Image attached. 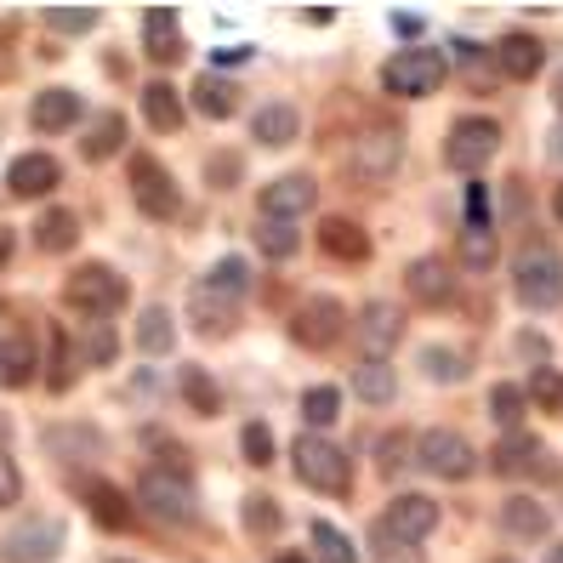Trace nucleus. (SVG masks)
<instances>
[{
    "instance_id": "nucleus-20",
    "label": "nucleus",
    "mask_w": 563,
    "mask_h": 563,
    "mask_svg": "<svg viewBox=\"0 0 563 563\" xmlns=\"http://www.w3.org/2000/svg\"><path fill=\"white\" fill-rule=\"evenodd\" d=\"M541 63H547V46H541L536 35H507V41H495V69H501L507 80H536Z\"/></svg>"
},
{
    "instance_id": "nucleus-27",
    "label": "nucleus",
    "mask_w": 563,
    "mask_h": 563,
    "mask_svg": "<svg viewBox=\"0 0 563 563\" xmlns=\"http://www.w3.org/2000/svg\"><path fill=\"white\" fill-rule=\"evenodd\" d=\"M143 120H148L154 131H177V125H183V97H177L172 80H148V86H143Z\"/></svg>"
},
{
    "instance_id": "nucleus-24",
    "label": "nucleus",
    "mask_w": 563,
    "mask_h": 563,
    "mask_svg": "<svg viewBox=\"0 0 563 563\" xmlns=\"http://www.w3.org/2000/svg\"><path fill=\"white\" fill-rule=\"evenodd\" d=\"M80 495H86V512L103 523V529H131V501H125L114 484L91 478V484H80Z\"/></svg>"
},
{
    "instance_id": "nucleus-41",
    "label": "nucleus",
    "mask_w": 563,
    "mask_h": 563,
    "mask_svg": "<svg viewBox=\"0 0 563 563\" xmlns=\"http://www.w3.org/2000/svg\"><path fill=\"white\" fill-rule=\"evenodd\" d=\"M114 353H120V342H114L109 319H91L80 336V364H114Z\"/></svg>"
},
{
    "instance_id": "nucleus-28",
    "label": "nucleus",
    "mask_w": 563,
    "mask_h": 563,
    "mask_svg": "<svg viewBox=\"0 0 563 563\" xmlns=\"http://www.w3.org/2000/svg\"><path fill=\"white\" fill-rule=\"evenodd\" d=\"M75 245H80V217L75 211H46L35 222V251L63 256V251H75Z\"/></svg>"
},
{
    "instance_id": "nucleus-59",
    "label": "nucleus",
    "mask_w": 563,
    "mask_h": 563,
    "mask_svg": "<svg viewBox=\"0 0 563 563\" xmlns=\"http://www.w3.org/2000/svg\"><path fill=\"white\" fill-rule=\"evenodd\" d=\"M495 563H518V558H495Z\"/></svg>"
},
{
    "instance_id": "nucleus-1",
    "label": "nucleus",
    "mask_w": 563,
    "mask_h": 563,
    "mask_svg": "<svg viewBox=\"0 0 563 563\" xmlns=\"http://www.w3.org/2000/svg\"><path fill=\"white\" fill-rule=\"evenodd\" d=\"M245 290H251V268H245L240 256H222L217 268L200 274V279H194V290H188V319H194V330H200V336H228V330H234V319H240Z\"/></svg>"
},
{
    "instance_id": "nucleus-42",
    "label": "nucleus",
    "mask_w": 563,
    "mask_h": 563,
    "mask_svg": "<svg viewBox=\"0 0 563 563\" xmlns=\"http://www.w3.org/2000/svg\"><path fill=\"white\" fill-rule=\"evenodd\" d=\"M489 416L507 427V433H518V421H523V387H512V382H495L489 387Z\"/></svg>"
},
{
    "instance_id": "nucleus-16",
    "label": "nucleus",
    "mask_w": 563,
    "mask_h": 563,
    "mask_svg": "<svg viewBox=\"0 0 563 563\" xmlns=\"http://www.w3.org/2000/svg\"><path fill=\"white\" fill-rule=\"evenodd\" d=\"M63 183V165L52 154H18L12 172H7V188L18 194V200H41V194H52Z\"/></svg>"
},
{
    "instance_id": "nucleus-54",
    "label": "nucleus",
    "mask_w": 563,
    "mask_h": 563,
    "mask_svg": "<svg viewBox=\"0 0 563 563\" xmlns=\"http://www.w3.org/2000/svg\"><path fill=\"white\" fill-rule=\"evenodd\" d=\"M552 103L563 109V69H558V80H552Z\"/></svg>"
},
{
    "instance_id": "nucleus-47",
    "label": "nucleus",
    "mask_w": 563,
    "mask_h": 563,
    "mask_svg": "<svg viewBox=\"0 0 563 563\" xmlns=\"http://www.w3.org/2000/svg\"><path fill=\"white\" fill-rule=\"evenodd\" d=\"M529 399H536L541 410H558V405H563V376L552 371V364H541V371H536V382H529Z\"/></svg>"
},
{
    "instance_id": "nucleus-19",
    "label": "nucleus",
    "mask_w": 563,
    "mask_h": 563,
    "mask_svg": "<svg viewBox=\"0 0 563 563\" xmlns=\"http://www.w3.org/2000/svg\"><path fill=\"white\" fill-rule=\"evenodd\" d=\"M405 285H410V296H416L421 308H444L450 296H455V274H450V262H439V256L410 262V268H405Z\"/></svg>"
},
{
    "instance_id": "nucleus-12",
    "label": "nucleus",
    "mask_w": 563,
    "mask_h": 563,
    "mask_svg": "<svg viewBox=\"0 0 563 563\" xmlns=\"http://www.w3.org/2000/svg\"><path fill=\"white\" fill-rule=\"evenodd\" d=\"M489 467L501 478H547L552 461H547V444L536 433H501V444L489 450Z\"/></svg>"
},
{
    "instance_id": "nucleus-56",
    "label": "nucleus",
    "mask_w": 563,
    "mask_h": 563,
    "mask_svg": "<svg viewBox=\"0 0 563 563\" xmlns=\"http://www.w3.org/2000/svg\"><path fill=\"white\" fill-rule=\"evenodd\" d=\"M547 563H563V541H558V547H552V552H547Z\"/></svg>"
},
{
    "instance_id": "nucleus-32",
    "label": "nucleus",
    "mask_w": 563,
    "mask_h": 563,
    "mask_svg": "<svg viewBox=\"0 0 563 563\" xmlns=\"http://www.w3.org/2000/svg\"><path fill=\"white\" fill-rule=\"evenodd\" d=\"M137 347L148 353V358H165L177 347V319L165 313V308H143V319H137Z\"/></svg>"
},
{
    "instance_id": "nucleus-49",
    "label": "nucleus",
    "mask_w": 563,
    "mask_h": 563,
    "mask_svg": "<svg viewBox=\"0 0 563 563\" xmlns=\"http://www.w3.org/2000/svg\"><path fill=\"white\" fill-rule=\"evenodd\" d=\"M18 495H23V473H18V461H12V455H0V512H7Z\"/></svg>"
},
{
    "instance_id": "nucleus-51",
    "label": "nucleus",
    "mask_w": 563,
    "mask_h": 563,
    "mask_svg": "<svg viewBox=\"0 0 563 563\" xmlns=\"http://www.w3.org/2000/svg\"><path fill=\"white\" fill-rule=\"evenodd\" d=\"M393 29H399V35H421V18H410V12H399V18H393Z\"/></svg>"
},
{
    "instance_id": "nucleus-4",
    "label": "nucleus",
    "mask_w": 563,
    "mask_h": 563,
    "mask_svg": "<svg viewBox=\"0 0 563 563\" xmlns=\"http://www.w3.org/2000/svg\"><path fill=\"white\" fill-rule=\"evenodd\" d=\"M382 86L393 97H433L444 86V57L433 46H405L382 63Z\"/></svg>"
},
{
    "instance_id": "nucleus-22",
    "label": "nucleus",
    "mask_w": 563,
    "mask_h": 563,
    "mask_svg": "<svg viewBox=\"0 0 563 563\" xmlns=\"http://www.w3.org/2000/svg\"><path fill=\"white\" fill-rule=\"evenodd\" d=\"M41 444L57 461H97V455H103V433H97V427H46Z\"/></svg>"
},
{
    "instance_id": "nucleus-10",
    "label": "nucleus",
    "mask_w": 563,
    "mask_h": 563,
    "mask_svg": "<svg viewBox=\"0 0 563 563\" xmlns=\"http://www.w3.org/2000/svg\"><path fill=\"white\" fill-rule=\"evenodd\" d=\"M399 159H405V131H393V125L364 131L358 148H353V177H364V183H387L393 172H399Z\"/></svg>"
},
{
    "instance_id": "nucleus-58",
    "label": "nucleus",
    "mask_w": 563,
    "mask_h": 563,
    "mask_svg": "<svg viewBox=\"0 0 563 563\" xmlns=\"http://www.w3.org/2000/svg\"><path fill=\"white\" fill-rule=\"evenodd\" d=\"M274 563H308V558H296V552H285V558H274Z\"/></svg>"
},
{
    "instance_id": "nucleus-15",
    "label": "nucleus",
    "mask_w": 563,
    "mask_h": 563,
    "mask_svg": "<svg viewBox=\"0 0 563 563\" xmlns=\"http://www.w3.org/2000/svg\"><path fill=\"white\" fill-rule=\"evenodd\" d=\"M387 529H393V536H405V541H427V536H433V529H439V501H433V495H399V501H393L387 507V518H382Z\"/></svg>"
},
{
    "instance_id": "nucleus-23",
    "label": "nucleus",
    "mask_w": 563,
    "mask_h": 563,
    "mask_svg": "<svg viewBox=\"0 0 563 563\" xmlns=\"http://www.w3.org/2000/svg\"><path fill=\"white\" fill-rule=\"evenodd\" d=\"M296 131H302V114H296L290 103H268V109H256V120H251V137H256L262 148L296 143Z\"/></svg>"
},
{
    "instance_id": "nucleus-25",
    "label": "nucleus",
    "mask_w": 563,
    "mask_h": 563,
    "mask_svg": "<svg viewBox=\"0 0 563 563\" xmlns=\"http://www.w3.org/2000/svg\"><path fill=\"white\" fill-rule=\"evenodd\" d=\"M120 148H125V114H114V109L97 114V120L86 125V137H80V154L97 165V159H114Z\"/></svg>"
},
{
    "instance_id": "nucleus-8",
    "label": "nucleus",
    "mask_w": 563,
    "mask_h": 563,
    "mask_svg": "<svg viewBox=\"0 0 563 563\" xmlns=\"http://www.w3.org/2000/svg\"><path fill=\"white\" fill-rule=\"evenodd\" d=\"M501 154V125L473 114V120H455L450 125V143H444V159L455 165V172H484V165Z\"/></svg>"
},
{
    "instance_id": "nucleus-38",
    "label": "nucleus",
    "mask_w": 563,
    "mask_h": 563,
    "mask_svg": "<svg viewBox=\"0 0 563 563\" xmlns=\"http://www.w3.org/2000/svg\"><path fill=\"white\" fill-rule=\"evenodd\" d=\"M371 558H376V563H427V558H421V547H416V541H405V536H393L387 523H376V529H371Z\"/></svg>"
},
{
    "instance_id": "nucleus-13",
    "label": "nucleus",
    "mask_w": 563,
    "mask_h": 563,
    "mask_svg": "<svg viewBox=\"0 0 563 563\" xmlns=\"http://www.w3.org/2000/svg\"><path fill=\"white\" fill-rule=\"evenodd\" d=\"M290 336L302 347H330L342 336V302L336 296H308V302L296 308V319H290Z\"/></svg>"
},
{
    "instance_id": "nucleus-44",
    "label": "nucleus",
    "mask_w": 563,
    "mask_h": 563,
    "mask_svg": "<svg viewBox=\"0 0 563 563\" xmlns=\"http://www.w3.org/2000/svg\"><path fill=\"white\" fill-rule=\"evenodd\" d=\"M376 450H382V461H376V467H382L387 478H399V473L410 467V450H421V444H416V433H405V427H399V433H387Z\"/></svg>"
},
{
    "instance_id": "nucleus-36",
    "label": "nucleus",
    "mask_w": 563,
    "mask_h": 563,
    "mask_svg": "<svg viewBox=\"0 0 563 563\" xmlns=\"http://www.w3.org/2000/svg\"><path fill=\"white\" fill-rule=\"evenodd\" d=\"M75 376H80V364H75V353H69V336L52 324V358H46V387L52 393H69L75 387Z\"/></svg>"
},
{
    "instance_id": "nucleus-7",
    "label": "nucleus",
    "mask_w": 563,
    "mask_h": 563,
    "mask_svg": "<svg viewBox=\"0 0 563 563\" xmlns=\"http://www.w3.org/2000/svg\"><path fill=\"white\" fill-rule=\"evenodd\" d=\"M131 200H137L143 217H154V222H172L183 211V194L154 154H131Z\"/></svg>"
},
{
    "instance_id": "nucleus-39",
    "label": "nucleus",
    "mask_w": 563,
    "mask_h": 563,
    "mask_svg": "<svg viewBox=\"0 0 563 563\" xmlns=\"http://www.w3.org/2000/svg\"><path fill=\"white\" fill-rule=\"evenodd\" d=\"M256 245H262V256H274V262H285V256H296V228L290 222H274V217H262L256 228Z\"/></svg>"
},
{
    "instance_id": "nucleus-5",
    "label": "nucleus",
    "mask_w": 563,
    "mask_h": 563,
    "mask_svg": "<svg viewBox=\"0 0 563 563\" xmlns=\"http://www.w3.org/2000/svg\"><path fill=\"white\" fill-rule=\"evenodd\" d=\"M63 296H69V308H80L86 319H109V313L125 308V279L109 268V262H86V268L69 274Z\"/></svg>"
},
{
    "instance_id": "nucleus-48",
    "label": "nucleus",
    "mask_w": 563,
    "mask_h": 563,
    "mask_svg": "<svg viewBox=\"0 0 563 563\" xmlns=\"http://www.w3.org/2000/svg\"><path fill=\"white\" fill-rule=\"evenodd\" d=\"M46 29H57V35H86V29H97V12H46Z\"/></svg>"
},
{
    "instance_id": "nucleus-3",
    "label": "nucleus",
    "mask_w": 563,
    "mask_h": 563,
    "mask_svg": "<svg viewBox=\"0 0 563 563\" xmlns=\"http://www.w3.org/2000/svg\"><path fill=\"white\" fill-rule=\"evenodd\" d=\"M296 461V478H302L308 489H324V495H347L353 484V467H347V450L342 444H330L324 433H302L290 450Z\"/></svg>"
},
{
    "instance_id": "nucleus-34",
    "label": "nucleus",
    "mask_w": 563,
    "mask_h": 563,
    "mask_svg": "<svg viewBox=\"0 0 563 563\" xmlns=\"http://www.w3.org/2000/svg\"><path fill=\"white\" fill-rule=\"evenodd\" d=\"M177 387H183V399H188L194 416H217V410H222V393H217V382L200 371V364H183Z\"/></svg>"
},
{
    "instance_id": "nucleus-35",
    "label": "nucleus",
    "mask_w": 563,
    "mask_h": 563,
    "mask_svg": "<svg viewBox=\"0 0 563 563\" xmlns=\"http://www.w3.org/2000/svg\"><path fill=\"white\" fill-rule=\"evenodd\" d=\"M495 256H501V245H495L489 222H467V228H461V262H467L473 274H489Z\"/></svg>"
},
{
    "instance_id": "nucleus-50",
    "label": "nucleus",
    "mask_w": 563,
    "mask_h": 563,
    "mask_svg": "<svg viewBox=\"0 0 563 563\" xmlns=\"http://www.w3.org/2000/svg\"><path fill=\"white\" fill-rule=\"evenodd\" d=\"M211 177L217 188H228V177H240V159H211Z\"/></svg>"
},
{
    "instance_id": "nucleus-21",
    "label": "nucleus",
    "mask_w": 563,
    "mask_h": 563,
    "mask_svg": "<svg viewBox=\"0 0 563 563\" xmlns=\"http://www.w3.org/2000/svg\"><path fill=\"white\" fill-rule=\"evenodd\" d=\"M501 529L512 541H547L552 518H547L541 501H529V495H507V501H501Z\"/></svg>"
},
{
    "instance_id": "nucleus-29",
    "label": "nucleus",
    "mask_w": 563,
    "mask_h": 563,
    "mask_svg": "<svg viewBox=\"0 0 563 563\" xmlns=\"http://www.w3.org/2000/svg\"><path fill=\"white\" fill-rule=\"evenodd\" d=\"M353 393L364 405H393V393H399V376H393L387 358H364L353 371Z\"/></svg>"
},
{
    "instance_id": "nucleus-45",
    "label": "nucleus",
    "mask_w": 563,
    "mask_h": 563,
    "mask_svg": "<svg viewBox=\"0 0 563 563\" xmlns=\"http://www.w3.org/2000/svg\"><path fill=\"white\" fill-rule=\"evenodd\" d=\"M313 547H319V558H324V563H358V552L347 547V536H342L336 523H324V518L313 523Z\"/></svg>"
},
{
    "instance_id": "nucleus-40",
    "label": "nucleus",
    "mask_w": 563,
    "mask_h": 563,
    "mask_svg": "<svg viewBox=\"0 0 563 563\" xmlns=\"http://www.w3.org/2000/svg\"><path fill=\"white\" fill-rule=\"evenodd\" d=\"M421 371H427V382L450 387V382H467V358L450 353V347H427V353H421Z\"/></svg>"
},
{
    "instance_id": "nucleus-14",
    "label": "nucleus",
    "mask_w": 563,
    "mask_h": 563,
    "mask_svg": "<svg viewBox=\"0 0 563 563\" xmlns=\"http://www.w3.org/2000/svg\"><path fill=\"white\" fill-rule=\"evenodd\" d=\"M313 206H319V183L302 177V172L274 177L268 188H262V217H274V222H290V217H302Z\"/></svg>"
},
{
    "instance_id": "nucleus-11",
    "label": "nucleus",
    "mask_w": 563,
    "mask_h": 563,
    "mask_svg": "<svg viewBox=\"0 0 563 563\" xmlns=\"http://www.w3.org/2000/svg\"><path fill=\"white\" fill-rule=\"evenodd\" d=\"M57 552H63V523L57 518H29L0 541V558L7 563H52Z\"/></svg>"
},
{
    "instance_id": "nucleus-43",
    "label": "nucleus",
    "mask_w": 563,
    "mask_h": 563,
    "mask_svg": "<svg viewBox=\"0 0 563 563\" xmlns=\"http://www.w3.org/2000/svg\"><path fill=\"white\" fill-rule=\"evenodd\" d=\"M279 523H285V512H279L274 495H245V529L251 536H279Z\"/></svg>"
},
{
    "instance_id": "nucleus-55",
    "label": "nucleus",
    "mask_w": 563,
    "mask_h": 563,
    "mask_svg": "<svg viewBox=\"0 0 563 563\" xmlns=\"http://www.w3.org/2000/svg\"><path fill=\"white\" fill-rule=\"evenodd\" d=\"M552 154H558V159H563V125H558V131H552Z\"/></svg>"
},
{
    "instance_id": "nucleus-53",
    "label": "nucleus",
    "mask_w": 563,
    "mask_h": 563,
    "mask_svg": "<svg viewBox=\"0 0 563 563\" xmlns=\"http://www.w3.org/2000/svg\"><path fill=\"white\" fill-rule=\"evenodd\" d=\"M245 57H251L245 46H222V52H217V63H245Z\"/></svg>"
},
{
    "instance_id": "nucleus-17",
    "label": "nucleus",
    "mask_w": 563,
    "mask_h": 563,
    "mask_svg": "<svg viewBox=\"0 0 563 563\" xmlns=\"http://www.w3.org/2000/svg\"><path fill=\"white\" fill-rule=\"evenodd\" d=\"M80 114H86V103H80V91H69V86L41 91V97H35V109H29V120H35L41 137H57V131L80 125Z\"/></svg>"
},
{
    "instance_id": "nucleus-37",
    "label": "nucleus",
    "mask_w": 563,
    "mask_h": 563,
    "mask_svg": "<svg viewBox=\"0 0 563 563\" xmlns=\"http://www.w3.org/2000/svg\"><path fill=\"white\" fill-rule=\"evenodd\" d=\"M342 416V387H308L302 393V421L313 427V433H319V427H330V421H336Z\"/></svg>"
},
{
    "instance_id": "nucleus-33",
    "label": "nucleus",
    "mask_w": 563,
    "mask_h": 563,
    "mask_svg": "<svg viewBox=\"0 0 563 563\" xmlns=\"http://www.w3.org/2000/svg\"><path fill=\"white\" fill-rule=\"evenodd\" d=\"M194 109H200L206 120H228L240 109V91L228 80H217V75H200V80H194Z\"/></svg>"
},
{
    "instance_id": "nucleus-18",
    "label": "nucleus",
    "mask_w": 563,
    "mask_h": 563,
    "mask_svg": "<svg viewBox=\"0 0 563 563\" xmlns=\"http://www.w3.org/2000/svg\"><path fill=\"white\" fill-rule=\"evenodd\" d=\"M358 336H364V358H387V347H399L405 336V313L393 302H371L358 313Z\"/></svg>"
},
{
    "instance_id": "nucleus-46",
    "label": "nucleus",
    "mask_w": 563,
    "mask_h": 563,
    "mask_svg": "<svg viewBox=\"0 0 563 563\" xmlns=\"http://www.w3.org/2000/svg\"><path fill=\"white\" fill-rule=\"evenodd\" d=\"M240 444H245V461H251V467H274V433H268L262 421H251V427H245Z\"/></svg>"
},
{
    "instance_id": "nucleus-57",
    "label": "nucleus",
    "mask_w": 563,
    "mask_h": 563,
    "mask_svg": "<svg viewBox=\"0 0 563 563\" xmlns=\"http://www.w3.org/2000/svg\"><path fill=\"white\" fill-rule=\"evenodd\" d=\"M552 211H558V222H563V188H558V200H552Z\"/></svg>"
},
{
    "instance_id": "nucleus-52",
    "label": "nucleus",
    "mask_w": 563,
    "mask_h": 563,
    "mask_svg": "<svg viewBox=\"0 0 563 563\" xmlns=\"http://www.w3.org/2000/svg\"><path fill=\"white\" fill-rule=\"evenodd\" d=\"M7 262H12V228L0 222V268H7Z\"/></svg>"
},
{
    "instance_id": "nucleus-26",
    "label": "nucleus",
    "mask_w": 563,
    "mask_h": 563,
    "mask_svg": "<svg viewBox=\"0 0 563 563\" xmlns=\"http://www.w3.org/2000/svg\"><path fill=\"white\" fill-rule=\"evenodd\" d=\"M319 251L342 256V262H358V256H371V234H364L358 222H347V217H330L319 228Z\"/></svg>"
},
{
    "instance_id": "nucleus-30",
    "label": "nucleus",
    "mask_w": 563,
    "mask_h": 563,
    "mask_svg": "<svg viewBox=\"0 0 563 563\" xmlns=\"http://www.w3.org/2000/svg\"><path fill=\"white\" fill-rule=\"evenodd\" d=\"M35 382V347H29V336H7L0 342V387L18 393Z\"/></svg>"
},
{
    "instance_id": "nucleus-2",
    "label": "nucleus",
    "mask_w": 563,
    "mask_h": 563,
    "mask_svg": "<svg viewBox=\"0 0 563 563\" xmlns=\"http://www.w3.org/2000/svg\"><path fill=\"white\" fill-rule=\"evenodd\" d=\"M512 290H518L523 308L552 313L563 302V256L552 245H523L518 262H512Z\"/></svg>"
},
{
    "instance_id": "nucleus-6",
    "label": "nucleus",
    "mask_w": 563,
    "mask_h": 563,
    "mask_svg": "<svg viewBox=\"0 0 563 563\" xmlns=\"http://www.w3.org/2000/svg\"><path fill=\"white\" fill-rule=\"evenodd\" d=\"M137 501H143V512H154L165 523H194V484L177 467H148L137 478Z\"/></svg>"
},
{
    "instance_id": "nucleus-31",
    "label": "nucleus",
    "mask_w": 563,
    "mask_h": 563,
    "mask_svg": "<svg viewBox=\"0 0 563 563\" xmlns=\"http://www.w3.org/2000/svg\"><path fill=\"white\" fill-rule=\"evenodd\" d=\"M143 35H148V57H154V63H177V57H183L177 12H148V18H143Z\"/></svg>"
},
{
    "instance_id": "nucleus-9",
    "label": "nucleus",
    "mask_w": 563,
    "mask_h": 563,
    "mask_svg": "<svg viewBox=\"0 0 563 563\" xmlns=\"http://www.w3.org/2000/svg\"><path fill=\"white\" fill-rule=\"evenodd\" d=\"M421 467L433 473V478H450V484H461V478H473V444H467V433H455V427H433V433H421Z\"/></svg>"
}]
</instances>
